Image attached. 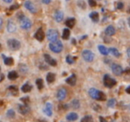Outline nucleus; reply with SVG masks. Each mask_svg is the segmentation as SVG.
I'll return each mask as SVG.
<instances>
[{
  "label": "nucleus",
  "instance_id": "obj_10",
  "mask_svg": "<svg viewBox=\"0 0 130 122\" xmlns=\"http://www.w3.org/2000/svg\"><path fill=\"white\" fill-rule=\"evenodd\" d=\"M66 95H67V90L65 89L64 87H61L57 91V95H56V96H57V99L59 101H62L65 99Z\"/></svg>",
  "mask_w": 130,
  "mask_h": 122
},
{
  "label": "nucleus",
  "instance_id": "obj_17",
  "mask_svg": "<svg viewBox=\"0 0 130 122\" xmlns=\"http://www.w3.org/2000/svg\"><path fill=\"white\" fill-rule=\"evenodd\" d=\"M104 32H105V34H106L107 36H109V37L113 36V35L116 33V29L112 25H110V26H108L106 29H105Z\"/></svg>",
  "mask_w": 130,
  "mask_h": 122
},
{
  "label": "nucleus",
  "instance_id": "obj_40",
  "mask_svg": "<svg viewBox=\"0 0 130 122\" xmlns=\"http://www.w3.org/2000/svg\"><path fill=\"white\" fill-rule=\"evenodd\" d=\"M88 4H89V6H92V7H94V6H96L95 0H88Z\"/></svg>",
  "mask_w": 130,
  "mask_h": 122
},
{
  "label": "nucleus",
  "instance_id": "obj_7",
  "mask_svg": "<svg viewBox=\"0 0 130 122\" xmlns=\"http://www.w3.org/2000/svg\"><path fill=\"white\" fill-rule=\"evenodd\" d=\"M20 22H21V27L23 29H29L31 28V25H32L31 21L29 18H27L26 16L22 17L20 20Z\"/></svg>",
  "mask_w": 130,
  "mask_h": 122
},
{
  "label": "nucleus",
  "instance_id": "obj_26",
  "mask_svg": "<svg viewBox=\"0 0 130 122\" xmlns=\"http://www.w3.org/2000/svg\"><path fill=\"white\" fill-rule=\"evenodd\" d=\"M17 78H18V73H17L16 71H14V70L10 71L9 73H8V79H9L10 80H14Z\"/></svg>",
  "mask_w": 130,
  "mask_h": 122
},
{
  "label": "nucleus",
  "instance_id": "obj_14",
  "mask_svg": "<svg viewBox=\"0 0 130 122\" xmlns=\"http://www.w3.org/2000/svg\"><path fill=\"white\" fill-rule=\"evenodd\" d=\"M16 29H17L16 24H15L12 20L8 21V23H7V30H8V32H10V33L15 32V31H16Z\"/></svg>",
  "mask_w": 130,
  "mask_h": 122
},
{
  "label": "nucleus",
  "instance_id": "obj_45",
  "mask_svg": "<svg viewBox=\"0 0 130 122\" xmlns=\"http://www.w3.org/2000/svg\"><path fill=\"white\" fill-rule=\"evenodd\" d=\"M126 54H127V56H128V57H130V47H128V48H127V51H126Z\"/></svg>",
  "mask_w": 130,
  "mask_h": 122
},
{
  "label": "nucleus",
  "instance_id": "obj_3",
  "mask_svg": "<svg viewBox=\"0 0 130 122\" xmlns=\"http://www.w3.org/2000/svg\"><path fill=\"white\" fill-rule=\"evenodd\" d=\"M116 84H117V81H116L113 78L110 77L109 74H105V75L103 76V85H104L106 87L111 88V87H113Z\"/></svg>",
  "mask_w": 130,
  "mask_h": 122
},
{
  "label": "nucleus",
  "instance_id": "obj_6",
  "mask_svg": "<svg viewBox=\"0 0 130 122\" xmlns=\"http://www.w3.org/2000/svg\"><path fill=\"white\" fill-rule=\"evenodd\" d=\"M82 57L85 60L86 62H88V63H91V62L94 61V54L90 50H84L82 52Z\"/></svg>",
  "mask_w": 130,
  "mask_h": 122
},
{
  "label": "nucleus",
  "instance_id": "obj_43",
  "mask_svg": "<svg viewBox=\"0 0 130 122\" xmlns=\"http://www.w3.org/2000/svg\"><path fill=\"white\" fill-rule=\"evenodd\" d=\"M41 1L45 5H48V4H50V3H51V0H41Z\"/></svg>",
  "mask_w": 130,
  "mask_h": 122
},
{
  "label": "nucleus",
  "instance_id": "obj_15",
  "mask_svg": "<svg viewBox=\"0 0 130 122\" xmlns=\"http://www.w3.org/2000/svg\"><path fill=\"white\" fill-rule=\"evenodd\" d=\"M52 108H53V106H52V104H51V102H46V103H45V108H44V111H45V113L48 117L52 116V113H53Z\"/></svg>",
  "mask_w": 130,
  "mask_h": 122
},
{
  "label": "nucleus",
  "instance_id": "obj_32",
  "mask_svg": "<svg viewBox=\"0 0 130 122\" xmlns=\"http://www.w3.org/2000/svg\"><path fill=\"white\" fill-rule=\"evenodd\" d=\"M6 116H7L8 118H14V117H15L14 111H13V110H8L7 112H6Z\"/></svg>",
  "mask_w": 130,
  "mask_h": 122
},
{
  "label": "nucleus",
  "instance_id": "obj_48",
  "mask_svg": "<svg viewBox=\"0 0 130 122\" xmlns=\"http://www.w3.org/2000/svg\"><path fill=\"white\" fill-rule=\"evenodd\" d=\"M128 25H129V27H130V17L128 18Z\"/></svg>",
  "mask_w": 130,
  "mask_h": 122
},
{
  "label": "nucleus",
  "instance_id": "obj_28",
  "mask_svg": "<svg viewBox=\"0 0 130 122\" xmlns=\"http://www.w3.org/2000/svg\"><path fill=\"white\" fill-rule=\"evenodd\" d=\"M70 35H71V31L69 29H64L62 31V38L63 39H68L70 38Z\"/></svg>",
  "mask_w": 130,
  "mask_h": 122
},
{
  "label": "nucleus",
  "instance_id": "obj_31",
  "mask_svg": "<svg viewBox=\"0 0 130 122\" xmlns=\"http://www.w3.org/2000/svg\"><path fill=\"white\" fill-rule=\"evenodd\" d=\"M80 122H93V118L90 115H87V116H85L84 118H81Z\"/></svg>",
  "mask_w": 130,
  "mask_h": 122
},
{
  "label": "nucleus",
  "instance_id": "obj_27",
  "mask_svg": "<svg viewBox=\"0 0 130 122\" xmlns=\"http://www.w3.org/2000/svg\"><path fill=\"white\" fill-rule=\"evenodd\" d=\"M4 63L7 66H11V65L13 64V59L12 57H5L4 56Z\"/></svg>",
  "mask_w": 130,
  "mask_h": 122
},
{
  "label": "nucleus",
  "instance_id": "obj_46",
  "mask_svg": "<svg viewBox=\"0 0 130 122\" xmlns=\"http://www.w3.org/2000/svg\"><path fill=\"white\" fill-rule=\"evenodd\" d=\"M126 93H127V94H129V95H130V86H128V87H126Z\"/></svg>",
  "mask_w": 130,
  "mask_h": 122
},
{
  "label": "nucleus",
  "instance_id": "obj_22",
  "mask_svg": "<svg viewBox=\"0 0 130 122\" xmlns=\"http://www.w3.org/2000/svg\"><path fill=\"white\" fill-rule=\"evenodd\" d=\"M109 53L111 54L112 55H114L115 57H119V56H120V53H119V51L118 50L117 48H115V47H110V48L109 49Z\"/></svg>",
  "mask_w": 130,
  "mask_h": 122
},
{
  "label": "nucleus",
  "instance_id": "obj_36",
  "mask_svg": "<svg viewBox=\"0 0 130 122\" xmlns=\"http://www.w3.org/2000/svg\"><path fill=\"white\" fill-rule=\"evenodd\" d=\"M116 103V100L115 99H110V100L108 101V106L109 107H114V105H115Z\"/></svg>",
  "mask_w": 130,
  "mask_h": 122
},
{
  "label": "nucleus",
  "instance_id": "obj_16",
  "mask_svg": "<svg viewBox=\"0 0 130 122\" xmlns=\"http://www.w3.org/2000/svg\"><path fill=\"white\" fill-rule=\"evenodd\" d=\"M66 83L69 85H71V86H75L77 83V78H76V75L75 74H72V75L70 76L68 79H66Z\"/></svg>",
  "mask_w": 130,
  "mask_h": 122
},
{
  "label": "nucleus",
  "instance_id": "obj_1",
  "mask_svg": "<svg viewBox=\"0 0 130 122\" xmlns=\"http://www.w3.org/2000/svg\"><path fill=\"white\" fill-rule=\"evenodd\" d=\"M88 94L93 99L98 101H105L106 100V95L100 90L96 89V88H90L88 91Z\"/></svg>",
  "mask_w": 130,
  "mask_h": 122
},
{
  "label": "nucleus",
  "instance_id": "obj_11",
  "mask_svg": "<svg viewBox=\"0 0 130 122\" xmlns=\"http://www.w3.org/2000/svg\"><path fill=\"white\" fill-rule=\"evenodd\" d=\"M24 7H25L26 9L29 10L31 13H37L36 6H35L34 4H33V3H31L30 1H26V2L24 3Z\"/></svg>",
  "mask_w": 130,
  "mask_h": 122
},
{
  "label": "nucleus",
  "instance_id": "obj_41",
  "mask_svg": "<svg viewBox=\"0 0 130 122\" xmlns=\"http://www.w3.org/2000/svg\"><path fill=\"white\" fill-rule=\"evenodd\" d=\"M18 8H19L18 5H13V6H12L11 7L9 8V9L11 10V11H13V10H16V9H18Z\"/></svg>",
  "mask_w": 130,
  "mask_h": 122
},
{
  "label": "nucleus",
  "instance_id": "obj_38",
  "mask_svg": "<svg viewBox=\"0 0 130 122\" xmlns=\"http://www.w3.org/2000/svg\"><path fill=\"white\" fill-rule=\"evenodd\" d=\"M21 101H22L24 104H28L29 102V97H22V98H21Z\"/></svg>",
  "mask_w": 130,
  "mask_h": 122
},
{
  "label": "nucleus",
  "instance_id": "obj_30",
  "mask_svg": "<svg viewBox=\"0 0 130 122\" xmlns=\"http://www.w3.org/2000/svg\"><path fill=\"white\" fill-rule=\"evenodd\" d=\"M36 85H37V86H38V90L43 89V87H44V81H43V79H38L36 80Z\"/></svg>",
  "mask_w": 130,
  "mask_h": 122
},
{
  "label": "nucleus",
  "instance_id": "obj_50",
  "mask_svg": "<svg viewBox=\"0 0 130 122\" xmlns=\"http://www.w3.org/2000/svg\"><path fill=\"white\" fill-rule=\"evenodd\" d=\"M0 48H1V44H0Z\"/></svg>",
  "mask_w": 130,
  "mask_h": 122
},
{
  "label": "nucleus",
  "instance_id": "obj_34",
  "mask_svg": "<svg viewBox=\"0 0 130 122\" xmlns=\"http://www.w3.org/2000/svg\"><path fill=\"white\" fill-rule=\"evenodd\" d=\"M8 89H9L10 91H11L13 94H14V95H17V92H18V88H17L16 86H9V88H8Z\"/></svg>",
  "mask_w": 130,
  "mask_h": 122
},
{
  "label": "nucleus",
  "instance_id": "obj_37",
  "mask_svg": "<svg viewBox=\"0 0 130 122\" xmlns=\"http://www.w3.org/2000/svg\"><path fill=\"white\" fill-rule=\"evenodd\" d=\"M78 6L79 7H81L82 9H85L86 8V4H85V2H84L83 0H79L78 2Z\"/></svg>",
  "mask_w": 130,
  "mask_h": 122
},
{
  "label": "nucleus",
  "instance_id": "obj_42",
  "mask_svg": "<svg viewBox=\"0 0 130 122\" xmlns=\"http://www.w3.org/2000/svg\"><path fill=\"white\" fill-rule=\"evenodd\" d=\"M99 119H100V122H107V120L105 119L103 117H102V116L99 117Z\"/></svg>",
  "mask_w": 130,
  "mask_h": 122
},
{
  "label": "nucleus",
  "instance_id": "obj_21",
  "mask_svg": "<svg viewBox=\"0 0 130 122\" xmlns=\"http://www.w3.org/2000/svg\"><path fill=\"white\" fill-rule=\"evenodd\" d=\"M89 17H90V19L94 22H99V13H98L97 12H92V13L89 14Z\"/></svg>",
  "mask_w": 130,
  "mask_h": 122
},
{
  "label": "nucleus",
  "instance_id": "obj_33",
  "mask_svg": "<svg viewBox=\"0 0 130 122\" xmlns=\"http://www.w3.org/2000/svg\"><path fill=\"white\" fill-rule=\"evenodd\" d=\"M74 61H75V59L71 55H70V54L66 56V62H67V63H69V64L74 63Z\"/></svg>",
  "mask_w": 130,
  "mask_h": 122
},
{
  "label": "nucleus",
  "instance_id": "obj_47",
  "mask_svg": "<svg viewBox=\"0 0 130 122\" xmlns=\"http://www.w3.org/2000/svg\"><path fill=\"white\" fill-rule=\"evenodd\" d=\"M3 1H4V2H6V3H11L13 0H3Z\"/></svg>",
  "mask_w": 130,
  "mask_h": 122
},
{
  "label": "nucleus",
  "instance_id": "obj_44",
  "mask_svg": "<svg viewBox=\"0 0 130 122\" xmlns=\"http://www.w3.org/2000/svg\"><path fill=\"white\" fill-rule=\"evenodd\" d=\"M2 27H3V20L2 18H0V29H2Z\"/></svg>",
  "mask_w": 130,
  "mask_h": 122
},
{
  "label": "nucleus",
  "instance_id": "obj_23",
  "mask_svg": "<svg viewBox=\"0 0 130 122\" xmlns=\"http://www.w3.org/2000/svg\"><path fill=\"white\" fill-rule=\"evenodd\" d=\"M55 80V74L52 73V72H49L46 75V81L48 83H53Z\"/></svg>",
  "mask_w": 130,
  "mask_h": 122
},
{
  "label": "nucleus",
  "instance_id": "obj_5",
  "mask_svg": "<svg viewBox=\"0 0 130 122\" xmlns=\"http://www.w3.org/2000/svg\"><path fill=\"white\" fill-rule=\"evenodd\" d=\"M7 45L11 50L16 51L21 47V42L18 41L17 39H13V38H12V39H9L7 41Z\"/></svg>",
  "mask_w": 130,
  "mask_h": 122
},
{
  "label": "nucleus",
  "instance_id": "obj_29",
  "mask_svg": "<svg viewBox=\"0 0 130 122\" xmlns=\"http://www.w3.org/2000/svg\"><path fill=\"white\" fill-rule=\"evenodd\" d=\"M71 106H72L73 109H78L80 106V102L78 99H74V100L71 101Z\"/></svg>",
  "mask_w": 130,
  "mask_h": 122
},
{
  "label": "nucleus",
  "instance_id": "obj_39",
  "mask_svg": "<svg viewBox=\"0 0 130 122\" xmlns=\"http://www.w3.org/2000/svg\"><path fill=\"white\" fill-rule=\"evenodd\" d=\"M116 7H117V9H122L124 7V5H123L122 2H118L117 5H116Z\"/></svg>",
  "mask_w": 130,
  "mask_h": 122
},
{
  "label": "nucleus",
  "instance_id": "obj_20",
  "mask_svg": "<svg viewBox=\"0 0 130 122\" xmlns=\"http://www.w3.org/2000/svg\"><path fill=\"white\" fill-rule=\"evenodd\" d=\"M75 22H76V20H75L74 18H69V19H67V20H66L65 24H66V26H67L69 29H71V28L74 27Z\"/></svg>",
  "mask_w": 130,
  "mask_h": 122
},
{
  "label": "nucleus",
  "instance_id": "obj_12",
  "mask_svg": "<svg viewBox=\"0 0 130 122\" xmlns=\"http://www.w3.org/2000/svg\"><path fill=\"white\" fill-rule=\"evenodd\" d=\"M34 37L37 40H38V41H43L44 38H45V32H44L43 29H42V28H39V29L37 30V32L35 33Z\"/></svg>",
  "mask_w": 130,
  "mask_h": 122
},
{
  "label": "nucleus",
  "instance_id": "obj_13",
  "mask_svg": "<svg viewBox=\"0 0 130 122\" xmlns=\"http://www.w3.org/2000/svg\"><path fill=\"white\" fill-rule=\"evenodd\" d=\"M44 58H45V61L47 64L51 65V66H56V65H57V62H56L54 58L51 57L49 54H44Z\"/></svg>",
  "mask_w": 130,
  "mask_h": 122
},
{
  "label": "nucleus",
  "instance_id": "obj_24",
  "mask_svg": "<svg viewBox=\"0 0 130 122\" xmlns=\"http://www.w3.org/2000/svg\"><path fill=\"white\" fill-rule=\"evenodd\" d=\"M32 89V86L31 85H29V83H26L23 86H22V91L23 93H28V92H30V90Z\"/></svg>",
  "mask_w": 130,
  "mask_h": 122
},
{
  "label": "nucleus",
  "instance_id": "obj_19",
  "mask_svg": "<svg viewBox=\"0 0 130 122\" xmlns=\"http://www.w3.org/2000/svg\"><path fill=\"white\" fill-rule=\"evenodd\" d=\"M78 118V115L75 112H71L66 116V119L69 120V121H74V120H77Z\"/></svg>",
  "mask_w": 130,
  "mask_h": 122
},
{
  "label": "nucleus",
  "instance_id": "obj_9",
  "mask_svg": "<svg viewBox=\"0 0 130 122\" xmlns=\"http://www.w3.org/2000/svg\"><path fill=\"white\" fill-rule=\"evenodd\" d=\"M18 111L21 114L26 115L30 111V108L28 106V104H19L18 105Z\"/></svg>",
  "mask_w": 130,
  "mask_h": 122
},
{
  "label": "nucleus",
  "instance_id": "obj_25",
  "mask_svg": "<svg viewBox=\"0 0 130 122\" xmlns=\"http://www.w3.org/2000/svg\"><path fill=\"white\" fill-rule=\"evenodd\" d=\"M98 49H99V52L101 53L102 54H103V55H107V54H109V49L106 48L104 45H99Z\"/></svg>",
  "mask_w": 130,
  "mask_h": 122
},
{
  "label": "nucleus",
  "instance_id": "obj_18",
  "mask_svg": "<svg viewBox=\"0 0 130 122\" xmlns=\"http://www.w3.org/2000/svg\"><path fill=\"white\" fill-rule=\"evenodd\" d=\"M63 16H64L63 13L61 11H60V10L56 11L55 13H54V19H55V21L57 22H61L63 20Z\"/></svg>",
  "mask_w": 130,
  "mask_h": 122
},
{
  "label": "nucleus",
  "instance_id": "obj_49",
  "mask_svg": "<svg viewBox=\"0 0 130 122\" xmlns=\"http://www.w3.org/2000/svg\"><path fill=\"white\" fill-rule=\"evenodd\" d=\"M128 13H130V7H129V9H128Z\"/></svg>",
  "mask_w": 130,
  "mask_h": 122
},
{
  "label": "nucleus",
  "instance_id": "obj_2",
  "mask_svg": "<svg viewBox=\"0 0 130 122\" xmlns=\"http://www.w3.org/2000/svg\"><path fill=\"white\" fill-rule=\"evenodd\" d=\"M49 48H50L51 51H53V52L55 53V54H59V53H61V51H62L63 45L61 41L57 40V41H55V42H51V43L49 44Z\"/></svg>",
  "mask_w": 130,
  "mask_h": 122
},
{
  "label": "nucleus",
  "instance_id": "obj_35",
  "mask_svg": "<svg viewBox=\"0 0 130 122\" xmlns=\"http://www.w3.org/2000/svg\"><path fill=\"white\" fill-rule=\"evenodd\" d=\"M20 70L22 72V73H26V72L28 71L27 66H26V65H24V64H21L20 65Z\"/></svg>",
  "mask_w": 130,
  "mask_h": 122
},
{
  "label": "nucleus",
  "instance_id": "obj_4",
  "mask_svg": "<svg viewBox=\"0 0 130 122\" xmlns=\"http://www.w3.org/2000/svg\"><path fill=\"white\" fill-rule=\"evenodd\" d=\"M46 38L49 41L55 42L59 38V32L56 29H49L46 33Z\"/></svg>",
  "mask_w": 130,
  "mask_h": 122
},
{
  "label": "nucleus",
  "instance_id": "obj_8",
  "mask_svg": "<svg viewBox=\"0 0 130 122\" xmlns=\"http://www.w3.org/2000/svg\"><path fill=\"white\" fill-rule=\"evenodd\" d=\"M111 70L114 75H116V76H120V75H122V73H123L122 67L119 64H116V63H113V64L111 65Z\"/></svg>",
  "mask_w": 130,
  "mask_h": 122
},
{
  "label": "nucleus",
  "instance_id": "obj_51",
  "mask_svg": "<svg viewBox=\"0 0 130 122\" xmlns=\"http://www.w3.org/2000/svg\"><path fill=\"white\" fill-rule=\"evenodd\" d=\"M0 70H1V68H0Z\"/></svg>",
  "mask_w": 130,
  "mask_h": 122
}]
</instances>
